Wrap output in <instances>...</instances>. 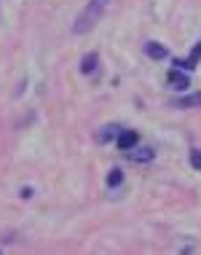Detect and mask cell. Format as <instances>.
Here are the masks:
<instances>
[{
  "instance_id": "1",
  "label": "cell",
  "mask_w": 201,
  "mask_h": 255,
  "mask_svg": "<svg viewBox=\"0 0 201 255\" xmlns=\"http://www.w3.org/2000/svg\"><path fill=\"white\" fill-rule=\"evenodd\" d=\"M102 11H105L102 5H97V3H89V8H86V11H83L81 16H78V22H75V27H73V30L78 32V35H81V32H89V30H92V27H94L97 22H100Z\"/></svg>"
},
{
  "instance_id": "2",
  "label": "cell",
  "mask_w": 201,
  "mask_h": 255,
  "mask_svg": "<svg viewBox=\"0 0 201 255\" xmlns=\"http://www.w3.org/2000/svg\"><path fill=\"white\" fill-rule=\"evenodd\" d=\"M166 81H169V84L175 86V89H180V92L191 86V78H188V75H185V73H180L177 67H175V70H169V75H166Z\"/></svg>"
},
{
  "instance_id": "3",
  "label": "cell",
  "mask_w": 201,
  "mask_h": 255,
  "mask_svg": "<svg viewBox=\"0 0 201 255\" xmlns=\"http://www.w3.org/2000/svg\"><path fill=\"white\" fill-rule=\"evenodd\" d=\"M137 145V132H121L118 134V148L121 150H131Z\"/></svg>"
},
{
  "instance_id": "4",
  "label": "cell",
  "mask_w": 201,
  "mask_h": 255,
  "mask_svg": "<svg viewBox=\"0 0 201 255\" xmlns=\"http://www.w3.org/2000/svg\"><path fill=\"white\" fill-rule=\"evenodd\" d=\"M199 57H201V43L193 46L191 57L185 59V62H180V59H177V65H175V67H188V70H193V67H196V62H199Z\"/></svg>"
},
{
  "instance_id": "5",
  "label": "cell",
  "mask_w": 201,
  "mask_h": 255,
  "mask_svg": "<svg viewBox=\"0 0 201 255\" xmlns=\"http://www.w3.org/2000/svg\"><path fill=\"white\" fill-rule=\"evenodd\" d=\"M145 51H148V57H153V59H164L166 57V46H161V43H148Z\"/></svg>"
},
{
  "instance_id": "6",
  "label": "cell",
  "mask_w": 201,
  "mask_h": 255,
  "mask_svg": "<svg viewBox=\"0 0 201 255\" xmlns=\"http://www.w3.org/2000/svg\"><path fill=\"white\" fill-rule=\"evenodd\" d=\"M131 161H150L153 158V148H140V150H134V153H129Z\"/></svg>"
},
{
  "instance_id": "7",
  "label": "cell",
  "mask_w": 201,
  "mask_h": 255,
  "mask_svg": "<svg viewBox=\"0 0 201 255\" xmlns=\"http://www.w3.org/2000/svg\"><path fill=\"white\" fill-rule=\"evenodd\" d=\"M94 67H97V54H86L83 57V62H81V73H94Z\"/></svg>"
},
{
  "instance_id": "8",
  "label": "cell",
  "mask_w": 201,
  "mask_h": 255,
  "mask_svg": "<svg viewBox=\"0 0 201 255\" xmlns=\"http://www.w3.org/2000/svg\"><path fill=\"white\" fill-rule=\"evenodd\" d=\"M121 180H123L121 169H113V172H110V175H107V185H118Z\"/></svg>"
},
{
  "instance_id": "9",
  "label": "cell",
  "mask_w": 201,
  "mask_h": 255,
  "mask_svg": "<svg viewBox=\"0 0 201 255\" xmlns=\"http://www.w3.org/2000/svg\"><path fill=\"white\" fill-rule=\"evenodd\" d=\"M191 167L201 169V150H191Z\"/></svg>"
},
{
  "instance_id": "10",
  "label": "cell",
  "mask_w": 201,
  "mask_h": 255,
  "mask_svg": "<svg viewBox=\"0 0 201 255\" xmlns=\"http://www.w3.org/2000/svg\"><path fill=\"white\" fill-rule=\"evenodd\" d=\"M92 3H97V5H102V8H107V3H110V0H92Z\"/></svg>"
}]
</instances>
